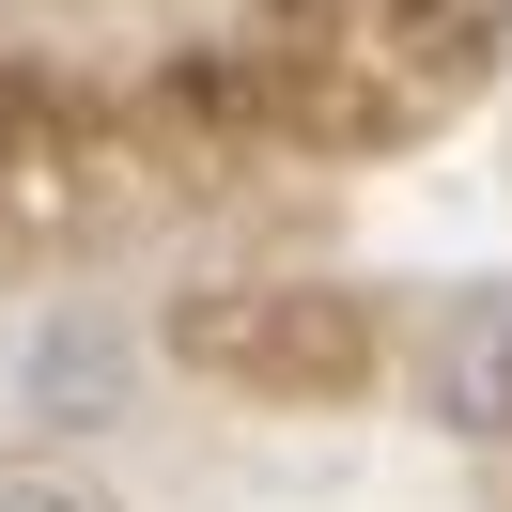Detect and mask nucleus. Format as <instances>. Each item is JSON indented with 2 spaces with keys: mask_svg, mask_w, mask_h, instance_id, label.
<instances>
[{
  "mask_svg": "<svg viewBox=\"0 0 512 512\" xmlns=\"http://www.w3.org/2000/svg\"><path fill=\"white\" fill-rule=\"evenodd\" d=\"M419 404H435V435L512 450V280H466L419 326Z\"/></svg>",
  "mask_w": 512,
  "mask_h": 512,
  "instance_id": "nucleus-1",
  "label": "nucleus"
},
{
  "mask_svg": "<svg viewBox=\"0 0 512 512\" xmlns=\"http://www.w3.org/2000/svg\"><path fill=\"white\" fill-rule=\"evenodd\" d=\"M0 512H109V481L63 450H0Z\"/></svg>",
  "mask_w": 512,
  "mask_h": 512,
  "instance_id": "nucleus-2",
  "label": "nucleus"
},
{
  "mask_svg": "<svg viewBox=\"0 0 512 512\" xmlns=\"http://www.w3.org/2000/svg\"><path fill=\"white\" fill-rule=\"evenodd\" d=\"M435 32H512V0H435Z\"/></svg>",
  "mask_w": 512,
  "mask_h": 512,
  "instance_id": "nucleus-3",
  "label": "nucleus"
}]
</instances>
